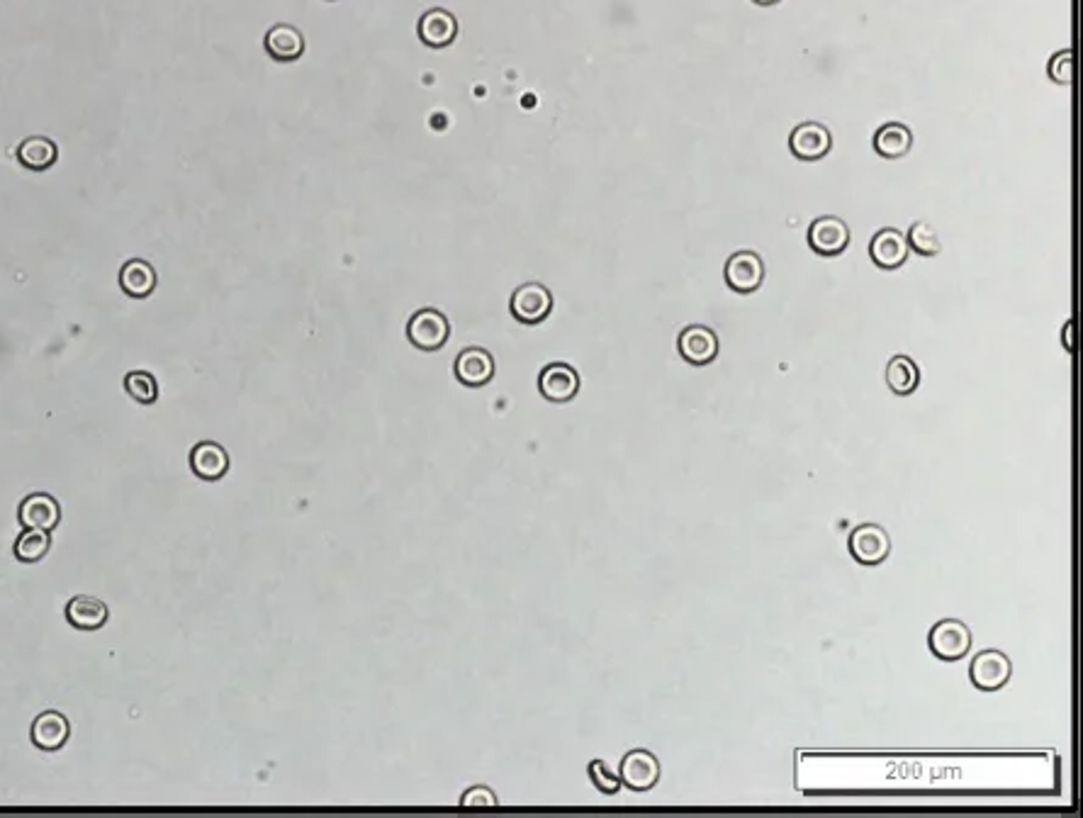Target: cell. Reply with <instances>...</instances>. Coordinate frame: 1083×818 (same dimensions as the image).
I'll list each match as a JSON object with an SVG mask.
<instances>
[{
	"instance_id": "cell-1",
	"label": "cell",
	"mask_w": 1083,
	"mask_h": 818,
	"mask_svg": "<svg viewBox=\"0 0 1083 818\" xmlns=\"http://www.w3.org/2000/svg\"><path fill=\"white\" fill-rule=\"evenodd\" d=\"M407 336L412 341L414 349L419 351H439L446 346L448 336H451V324L443 312L434 310V307H424V310L414 312L407 322Z\"/></svg>"
},
{
	"instance_id": "cell-19",
	"label": "cell",
	"mask_w": 1083,
	"mask_h": 818,
	"mask_svg": "<svg viewBox=\"0 0 1083 818\" xmlns=\"http://www.w3.org/2000/svg\"><path fill=\"white\" fill-rule=\"evenodd\" d=\"M266 52L276 61H295L305 54V37L293 25H276L266 32Z\"/></svg>"
},
{
	"instance_id": "cell-2",
	"label": "cell",
	"mask_w": 1083,
	"mask_h": 818,
	"mask_svg": "<svg viewBox=\"0 0 1083 818\" xmlns=\"http://www.w3.org/2000/svg\"><path fill=\"white\" fill-rule=\"evenodd\" d=\"M928 646L935 658L945 660V663H957V660H962L964 655L972 651V631L959 619L937 621L933 629H930Z\"/></svg>"
},
{
	"instance_id": "cell-25",
	"label": "cell",
	"mask_w": 1083,
	"mask_h": 818,
	"mask_svg": "<svg viewBox=\"0 0 1083 818\" xmlns=\"http://www.w3.org/2000/svg\"><path fill=\"white\" fill-rule=\"evenodd\" d=\"M125 390L139 405H154L159 400V383L149 371H129L125 375Z\"/></svg>"
},
{
	"instance_id": "cell-13",
	"label": "cell",
	"mask_w": 1083,
	"mask_h": 818,
	"mask_svg": "<svg viewBox=\"0 0 1083 818\" xmlns=\"http://www.w3.org/2000/svg\"><path fill=\"white\" fill-rule=\"evenodd\" d=\"M680 356L692 366H706L718 356V336L704 324H692L677 339Z\"/></svg>"
},
{
	"instance_id": "cell-12",
	"label": "cell",
	"mask_w": 1083,
	"mask_h": 818,
	"mask_svg": "<svg viewBox=\"0 0 1083 818\" xmlns=\"http://www.w3.org/2000/svg\"><path fill=\"white\" fill-rule=\"evenodd\" d=\"M908 254H911V246H908L906 234L899 229H879L874 234L872 244H869V256H872L874 266H879L882 271H896L906 263Z\"/></svg>"
},
{
	"instance_id": "cell-5",
	"label": "cell",
	"mask_w": 1083,
	"mask_h": 818,
	"mask_svg": "<svg viewBox=\"0 0 1083 818\" xmlns=\"http://www.w3.org/2000/svg\"><path fill=\"white\" fill-rule=\"evenodd\" d=\"M850 546L852 558L860 565H879L889 558L891 553V539L884 531V526L879 524H862L857 526L850 534Z\"/></svg>"
},
{
	"instance_id": "cell-4",
	"label": "cell",
	"mask_w": 1083,
	"mask_h": 818,
	"mask_svg": "<svg viewBox=\"0 0 1083 818\" xmlns=\"http://www.w3.org/2000/svg\"><path fill=\"white\" fill-rule=\"evenodd\" d=\"M723 276H726V285L733 293L750 295L755 293L762 285V280H765V263H762L760 254H755V251H735L731 259L726 261Z\"/></svg>"
},
{
	"instance_id": "cell-14",
	"label": "cell",
	"mask_w": 1083,
	"mask_h": 818,
	"mask_svg": "<svg viewBox=\"0 0 1083 818\" xmlns=\"http://www.w3.org/2000/svg\"><path fill=\"white\" fill-rule=\"evenodd\" d=\"M18 519L25 529H39V531H49V534H52L61 521V507L52 495L35 492V495L22 500L18 509Z\"/></svg>"
},
{
	"instance_id": "cell-30",
	"label": "cell",
	"mask_w": 1083,
	"mask_h": 818,
	"mask_svg": "<svg viewBox=\"0 0 1083 818\" xmlns=\"http://www.w3.org/2000/svg\"><path fill=\"white\" fill-rule=\"evenodd\" d=\"M1071 329H1074V322H1066V324H1064V329H1062V332H1064V334H1062V341H1064V349H1066V351L1074 349V346H1071Z\"/></svg>"
},
{
	"instance_id": "cell-27",
	"label": "cell",
	"mask_w": 1083,
	"mask_h": 818,
	"mask_svg": "<svg viewBox=\"0 0 1083 818\" xmlns=\"http://www.w3.org/2000/svg\"><path fill=\"white\" fill-rule=\"evenodd\" d=\"M587 772H589V780L594 782V787H597L602 794H616L621 789V777L616 775V772L611 770L604 760H592L587 767Z\"/></svg>"
},
{
	"instance_id": "cell-15",
	"label": "cell",
	"mask_w": 1083,
	"mask_h": 818,
	"mask_svg": "<svg viewBox=\"0 0 1083 818\" xmlns=\"http://www.w3.org/2000/svg\"><path fill=\"white\" fill-rule=\"evenodd\" d=\"M190 468H193V473L198 475L200 480H207V483L222 480L229 470L227 448L215 444V441H200V444L190 451Z\"/></svg>"
},
{
	"instance_id": "cell-29",
	"label": "cell",
	"mask_w": 1083,
	"mask_h": 818,
	"mask_svg": "<svg viewBox=\"0 0 1083 818\" xmlns=\"http://www.w3.org/2000/svg\"><path fill=\"white\" fill-rule=\"evenodd\" d=\"M460 806H465V809H478V806L480 809H490V806H497V794L490 787H473L460 797Z\"/></svg>"
},
{
	"instance_id": "cell-16",
	"label": "cell",
	"mask_w": 1083,
	"mask_h": 818,
	"mask_svg": "<svg viewBox=\"0 0 1083 818\" xmlns=\"http://www.w3.org/2000/svg\"><path fill=\"white\" fill-rule=\"evenodd\" d=\"M69 733L71 726L64 714H59V711H44V714L37 716L35 724H32V743H35L39 750H44V753H54V750L64 748L66 741H69Z\"/></svg>"
},
{
	"instance_id": "cell-7",
	"label": "cell",
	"mask_w": 1083,
	"mask_h": 818,
	"mask_svg": "<svg viewBox=\"0 0 1083 818\" xmlns=\"http://www.w3.org/2000/svg\"><path fill=\"white\" fill-rule=\"evenodd\" d=\"M789 149L801 161H821L833 149V134L821 122H801L791 132Z\"/></svg>"
},
{
	"instance_id": "cell-18",
	"label": "cell",
	"mask_w": 1083,
	"mask_h": 818,
	"mask_svg": "<svg viewBox=\"0 0 1083 818\" xmlns=\"http://www.w3.org/2000/svg\"><path fill=\"white\" fill-rule=\"evenodd\" d=\"M15 154H18L22 168L35 173L49 171V168L59 161V147H56V142L49 137H42V134H32V137L22 139Z\"/></svg>"
},
{
	"instance_id": "cell-17",
	"label": "cell",
	"mask_w": 1083,
	"mask_h": 818,
	"mask_svg": "<svg viewBox=\"0 0 1083 818\" xmlns=\"http://www.w3.org/2000/svg\"><path fill=\"white\" fill-rule=\"evenodd\" d=\"M419 37H422L426 47H448V44L456 42L458 22L448 10L434 8L429 10V13H424L422 20H419Z\"/></svg>"
},
{
	"instance_id": "cell-6",
	"label": "cell",
	"mask_w": 1083,
	"mask_h": 818,
	"mask_svg": "<svg viewBox=\"0 0 1083 818\" xmlns=\"http://www.w3.org/2000/svg\"><path fill=\"white\" fill-rule=\"evenodd\" d=\"M847 244H850V227L835 215L818 217L808 229V246L821 256H840Z\"/></svg>"
},
{
	"instance_id": "cell-10",
	"label": "cell",
	"mask_w": 1083,
	"mask_h": 818,
	"mask_svg": "<svg viewBox=\"0 0 1083 818\" xmlns=\"http://www.w3.org/2000/svg\"><path fill=\"white\" fill-rule=\"evenodd\" d=\"M621 784L633 792H648L660 782V760L648 750H631L621 760Z\"/></svg>"
},
{
	"instance_id": "cell-24",
	"label": "cell",
	"mask_w": 1083,
	"mask_h": 818,
	"mask_svg": "<svg viewBox=\"0 0 1083 818\" xmlns=\"http://www.w3.org/2000/svg\"><path fill=\"white\" fill-rule=\"evenodd\" d=\"M49 548H52L49 531L25 529L18 536V541H15L13 551H15V558H18L20 563H39V560L47 556Z\"/></svg>"
},
{
	"instance_id": "cell-20",
	"label": "cell",
	"mask_w": 1083,
	"mask_h": 818,
	"mask_svg": "<svg viewBox=\"0 0 1083 818\" xmlns=\"http://www.w3.org/2000/svg\"><path fill=\"white\" fill-rule=\"evenodd\" d=\"M66 621L81 631L103 629L108 621V604L95 597H74L66 604Z\"/></svg>"
},
{
	"instance_id": "cell-28",
	"label": "cell",
	"mask_w": 1083,
	"mask_h": 818,
	"mask_svg": "<svg viewBox=\"0 0 1083 818\" xmlns=\"http://www.w3.org/2000/svg\"><path fill=\"white\" fill-rule=\"evenodd\" d=\"M1049 78L1062 83V86L1071 83V78H1074V52L1071 49L1057 52L1049 59Z\"/></svg>"
},
{
	"instance_id": "cell-21",
	"label": "cell",
	"mask_w": 1083,
	"mask_h": 818,
	"mask_svg": "<svg viewBox=\"0 0 1083 818\" xmlns=\"http://www.w3.org/2000/svg\"><path fill=\"white\" fill-rule=\"evenodd\" d=\"M120 288L129 298H149L156 290V271L149 261L132 259L122 266Z\"/></svg>"
},
{
	"instance_id": "cell-22",
	"label": "cell",
	"mask_w": 1083,
	"mask_h": 818,
	"mask_svg": "<svg viewBox=\"0 0 1083 818\" xmlns=\"http://www.w3.org/2000/svg\"><path fill=\"white\" fill-rule=\"evenodd\" d=\"M913 147V134L901 122H886L874 134V151L884 159H901Z\"/></svg>"
},
{
	"instance_id": "cell-26",
	"label": "cell",
	"mask_w": 1083,
	"mask_h": 818,
	"mask_svg": "<svg viewBox=\"0 0 1083 818\" xmlns=\"http://www.w3.org/2000/svg\"><path fill=\"white\" fill-rule=\"evenodd\" d=\"M906 239H908V246H911V249L920 256H937L942 249L940 237H937V229L928 222L913 224L911 232L906 234Z\"/></svg>"
},
{
	"instance_id": "cell-11",
	"label": "cell",
	"mask_w": 1083,
	"mask_h": 818,
	"mask_svg": "<svg viewBox=\"0 0 1083 818\" xmlns=\"http://www.w3.org/2000/svg\"><path fill=\"white\" fill-rule=\"evenodd\" d=\"M1010 672H1013V665H1010L1008 655L1001 651H981L969 668V677H972L974 687L984 689V692H996L1008 685Z\"/></svg>"
},
{
	"instance_id": "cell-9",
	"label": "cell",
	"mask_w": 1083,
	"mask_h": 818,
	"mask_svg": "<svg viewBox=\"0 0 1083 818\" xmlns=\"http://www.w3.org/2000/svg\"><path fill=\"white\" fill-rule=\"evenodd\" d=\"M453 373H456L460 385H465V388H482V385H487L495 378V358H492L487 349L470 346V349H463L456 356Z\"/></svg>"
},
{
	"instance_id": "cell-31",
	"label": "cell",
	"mask_w": 1083,
	"mask_h": 818,
	"mask_svg": "<svg viewBox=\"0 0 1083 818\" xmlns=\"http://www.w3.org/2000/svg\"><path fill=\"white\" fill-rule=\"evenodd\" d=\"M753 3H757V5H774V3H779V0H753Z\"/></svg>"
},
{
	"instance_id": "cell-3",
	"label": "cell",
	"mask_w": 1083,
	"mask_h": 818,
	"mask_svg": "<svg viewBox=\"0 0 1083 818\" xmlns=\"http://www.w3.org/2000/svg\"><path fill=\"white\" fill-rule=\"evenodd\" d=\"M509 310L521 324H538L553 312V293L541 283H524L514 290Z\"/></svg>"
},
{
	"instance_id": "cell-23",
	"label": "cell",
	"mask_w": 1083,
	"mask_h": 818,
	"mask_svg": "<svg viewBox=\"0 0 1083 818\" xmlns=\"http://www.w3.org/2000/svg\"><path fill=\"white\" fill-rule=\"evenodd\" d=\"M886 385L894 395H911L920 385V371L916 361L908 356H894L886 366Z\"/></svg>"
},
{
	"instance_id": "cell-8",
	"label": "cell",
	"mask_w": 1083,
	"mask_h": 818,
	"mask_svg": "<svg viewBox=\"0 0 1083 818\" xmlns=\"http://www.w3.org/2000/svg\"><path fill=\"white\" fill-rule=\"evenodd\" d=\"M538 390L548 402L563 405V402L575 400L580 392V373L568 363H548L538 375Z\"/></svg>"
}]
</instances>
